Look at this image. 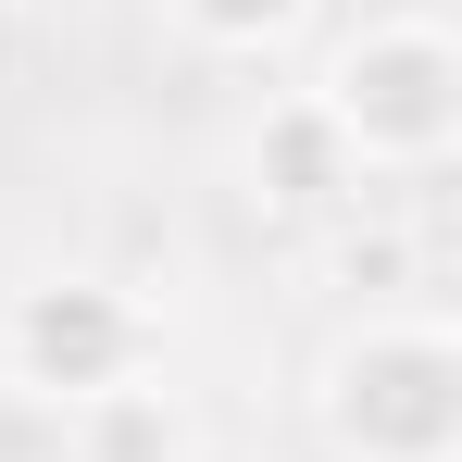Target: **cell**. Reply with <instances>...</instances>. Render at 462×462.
Here are the masks:
<instances>
[{
    "label": "cell",
    "instance_id": "6da1fadb",
    "mask_svg": "<svg viewBox=\"0 0 462 462\" xmlns=\"http://www.w3.org/2000/svg\"><path fill=\"white\" fill-rule=\"evenodd\" d=\"M312 438L325 462H462V325L425 300L350 312L312 350Z\"/></svg>",
    "mask_w": 462,
    "mask_h": 462
},
{
    "label": "cell",
    "instance_id": "7a4b0ae2",
    "mask_svg": "<svg viewBox=\"0 0 462 462\" xmlns=\"http://www.w3.org/2000/svg\"><path fill=\"white\" fill-rule=\"evenodd\" d=\"M312 113L363 162V188L450 175V151H462V38L438 13H363L312 63Z\"/></svg>",
    "mask_w": 462,
    "mask_h": 462
},
{
    "label": "cell",
    "instance_id": "3957f363",
    "mask_svg": "<svg viewBox=\"0 0 462 462\" xmlns=\"http://www.w3.org/2000/svg\"><path fill=\"white\" fill-rule=\"evenodd\" d=\"M162 375V312L100 275V263H63V275H25L0 300V387L38 400V412H76L100 387H138Z\"/></svg>",
    "mask_w": 462,
    "mask_h": 462
},
{
    "label": "cell",
    "instance_id": "277c9868",
    "mask_svg": "<svg viewBox=\"0 0 462 462\" xmlns=\"http://www.w3.org/2000/svg\"><path fill=\"white\" fill-rule=\"evenodd\" d=\"M237 200L263 226H325L363 200V162L337 151V125L312 113V88H275L250 125H237Z\"/></svg>",
    "mask_w": 462,
    "mask_h": 462
},
{
    "label": "cell",
    "instance_id": "5b68a950",
    "mask_svg": "<svg viewBox=\"0 0 462 462\" xmlns=\"http://www.w3.org/2000/svg\"><path fill=\"white\" fill-rule=\"evenodd\" d=\"M63 462H200V425L162 375H138V387H100L63 412Z\"/></svg>",
    "mask_w": 462,
    "mask_h": 462
},
{
    "label": "cell",
    "instance_id": "8992f818",
    "mask_svg": "<svg viewBox=\"0 0 462 462\" xmlns=\"http://www.w3.org/2000/svg\"><path fill=\"white\" fill-rule=\"evenodd\" d=\"M162 13L213 63H275V51H300L312 25H325V0H162Z\"/></svg>",
    "mask_w": 462,
    "mask_h": 462
},
{
    "label": "cell",
    "instance_id": "52a82bcc",
    "mask_svg": "<svg viewBox=\"0 0 462 462\" xmlns=\"http://www.w3.org/2000/svg\"><path fill=\"white\" fill-rule=\"evenodd\" d=\"M412 263H425V250H412V226H400V213H363V200H350V213H325V275H337L363 312H400Z\"/></svg>",
    "mask_w": 462,
    "mask_h": 462
}]
</instances>
